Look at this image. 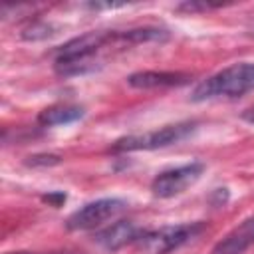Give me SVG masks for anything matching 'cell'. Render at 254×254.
<instances>
[{
  "instance_id": "1",
  "label": "cell",
  "mask_w": 254,
  "mask_h": 254,
  "mask_svg": "<svg viewBox=\"0 0 254 254\" xmlns=\"http://www.w3.org/2000/svg\"><path fill=\"white\" fill-rule=\"evenodd\" d=\"M121 42V32H87L65 42L56 54V71L60 75H81L97 67V54L107 44Z\"/></svg>"
},
{
  "instance_id": "2",
  "label": "cell",
  "mask_w": 254,
  "mask_h": 254,
  "mask_svg": "<svg viewBox=\"0 0 254 254\" xmlns=\"http://www.w3.org/2000/svg\"><path fill=\"white\" fill-rule=\"evenodd\" d=\"M254 89V64L252 62H242V64H232L218 73L206 77L200 81L190 99L192 101H206L214 97H236L242 93H248Z\"/></svg>"
},
{
  "instance_id": "3",
  "label": "cell",
  "mask_w": 254,
  "mask_h": 254,
  "mask_svg": "<svg viewBox=\"0 0 254 254\" xmlns=\"http://www.w3.org/2000/svg\"><path fill=\"white\" fill-rule=\"evenodd\" d=\"M196 129L194 121H181L173 125H165L161 129L143 133V135H127L115 141L113 151H151V149H163L169 145H177L183 139L190 137Z\"/></svg>"
},
{
  "instance_id": "4",
  "label": "cell",
  "mask_w": 254,
  "mask_h": 254,
  "mask_svg": "<svg viewBox=\"0 0 254 254\" xmlns=\"http://www.w3.org/2000/svg\"><path fill=\"white\" fill-rule=\"evenodd\" d=\"M202 230H204L202 222H185V224H177V226H165L159 230L143 232L139 242L145 250H149L153 254H167V252L187 244L189 240L198 236Z\"/></svg>"
},
{
  "instance_id": "5",
  "label": "cell",
  "mask_w": 254,
  "mask_h": 254,
  "mask_svg": "<svg viewBox=\"0 0 254 254\" xmlns=\"http://www.w3.org/2000/svg\"><path fill=\"white\" fill-rule=\"evenodd\" d=\"M125 206L127 202L121 198H99L83 204L73 214H69V218L65 220V226L69 230H91L101 226L107 220L117 218L125 210Z\"/></svg>"
},
{
  "instance_id": "6",
  "label": "cell",
  "mask_w": 254,
  "mask_h": 254,
  "mask_svg": "<svg viewBox=\"0 0 254 254\" xmlns=\"http://www.w3.org/2000/svg\"><path fill=\"white\" fill-rule=\"evenodd\" d=\"M202 171H204L202 163H189V165H181L175 169H167L153 179L151 190L159 198L177 196V194L185 192L190 185H194L200 179Z\"/></svg>"
},
{
  "instance_id": "7",
  "label": "cell",
  "mask_w": 254,
  "mask_h": 254,
  "mask_svg": "<svg viewBox=\"0 0 254 254\" xmlns=\"http://www.w3.org/2000/svg\"><path fill=\"white\" fill-rule=\"evenodd\" d=\"M252 244H254V216H248L236 228H232L220 242H216L210 254H244Z\"/></svg>"
},
{
  "instance_id": "8",
  "label": "cell",
  "mask_w": 254,
  "mask_h": 254,
  "mask_svg": "<svg viewBox=\"0 0 254 254\" xmlns=\"http://www.w3.org/2000/svg\"><path fill=\"white\" fill-rule=\"evenodd\" d=\"M190 75L183 71H137L127 77V83L137 89H155V87H173L189 83Z\"/></svg>"
},
{
  "instance_id": "9",
  "label": "cell",
  "mask_w": 254,
  "mask_h": 254,
  "mask_svg": "<svg viewBox=\"0 0 254 254\" xmlns=\"http://www.w3.org/2000/svg\"><path fill=\"white\" fill-rule=\"evenodd\" d=\"M141 236H143V232L131 220H117L111 226H107L105 230H101L95 236V240L107 250H117V248L129 244V242L139 240Z\"/></svg>"
},
{
  "instance_id": "10",
  "label": "cell",
  "mask_w": 254,
  "mask_h": 254,
  "mask_svg": "<svg viewBox=\"0 0 254 254\" xmlns=\"http://www.w3.org/2000/svg\"><path fill=\"white\" fill-rule=\"evenodd\" d=\"M81 117H83V107L71 105V103H58V105H50L42 109L38 115V123L42 127H54V125L73 123Z\"/></svg>"
},
{
  "instance_id": "11",
  "label": "cell",
  "mask_w": 254,
  "mask_h": 254,
  "mask_svg": "<svg viewBox=\"0 0 254 254\" xmlns=\"http://www.w3.org/2000/svg\"><path fill=\"white\" fill-rule=\"evenodd\" d=\"M28 165L32 167H38V165H58L60 163V157L58 155H34V157H28Z\"/></svg>"
},
{
  "instance_id": "12",
  "label": "cell",
  "mask_w": 254,
  "mask_h": 254,
  "mask_svg": "<svg viewBox=\"0 0 254 254\" xmlns=\"http://www.w3.org/2000/svg\"><path fill=\"white\" fill-rule=\"evenodd\" d=\"M44 200L50 202V204H54V206H60V204L65 200V194H64V192H50V194L44 196Z\"/></svg>"
},
{
  "instance_id": "13",
  "label": "cell",
  "mask_w": 254,
  "mask_h": 254,
  "mask_svg": "<svg viewBox=\"0 0 254 254\" xmlns=\"http://www.w3.org/2000/svg\"><path fill=\"white\" fill-rule=\"evenodd\" d=\"M242 119H244L246 123H250V125H254V105L242 111Z\"/></svg>"
},
{
  "instance_id": "14",
  "label": "cell",
  "mask_w": 254,
  "mask_h": 254,
  "mask_svg": "<svg viewBox=\"0 0 254 254\" xmlns=\"http://www.w3.org/2000/svg\"><path fill=\"white\" fill-rule=\"evenodd\" d=\"M22 254H24V252H22Z\"/></svg>"
}]
</instances>
